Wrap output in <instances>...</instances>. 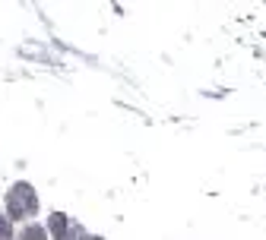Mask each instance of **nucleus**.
Instances as JSON below:
<instances>
[{"instance_id":"obj_1","label":"nucleus","mask_w":266,"mask_h":240,"mask_svg":"<svg viewBox=\"0 0 266 240\" xmlns=\"http://www.w3.org/2000/svg\"><path fill=\"white\" fill-rule=\"evenodd\" d=\"M32 209H35V196L29 193V186H16V193L10 196V212L19 218V215H25V212H32Z\"/></svg>"},{"instance_id":"obj_2","label":"nucleus","mask_w":266,"mask_h":240,"mask_svg":"<svg viewBox=\"0 0 266 240\" xmlns=\"http://www.w3.org/2000/svg\"><path fill=\"white\" fill-rule=\"evenodd\" d=\"M25 240H45V234H41L38 228H29V231H25Z\"/></svg>"}]
</instances>
